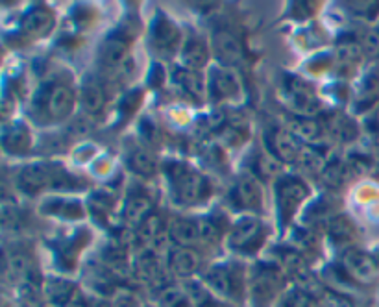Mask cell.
Masks as SVG:
<instances>
[{
	"instance_id": "cell-16",
	"label": "cell",
	"mask_w": 379,
	"mask_h": 307,
	"mask_svg": "<svg viewBox=\"0 0 379 307\" xmlns=\"http://www.w3.org/2000/svg\"><path fill=\"white\" fill-rule=\"evenodd\" d=\"M112 87L102 78L98 72L86 74L78 87V96H80V113L87 115L89 119L96 121L106 115L107 104H109V93Z\"/></svg>"
},
{
	"instance_id": "cell-21",
	"label": "cell",
	"mask_w": 379,
	"mask_h": 307,
	"mask_svg": "<svg viewBox=\"0 0 379 307\" xmlns=\"http://www.w3.org/2000/svg\"><path fill=\"white\" fill-rule=\"evenodd\" d=\"M213 48L209 37L198 34V32H189L185 34L182 52L178 55V65L185 67L189 71L206 72L213 65Z\"/></svg>"
},
{
	"instance_id": "cell-17",
	"label": "cell",
	"mask_w": 379,
	"mask_h": 307,
	"mask_svg": "<svg viewBox=\"0 0 379 307\" xmlns=\"http://www.w3.org/2000/svg\"><path fill=\"white\" fill-rule=\"evenodd\" d=\"M161 163L154 148L147 146L141 139H132L124 148V165L135 174L137 180L148 181L161 174Z\"/></svg>"
},
{
	"instance_id": "cell-35",
	"label": "cell",
	"mask_w": 379,
	"mask_h": 307,
	"mask_svg": "<svg viewBox=\"0 0 379 307\" xmlns=\"http://www.w3.org/2000/svg\"><path fill=\"white\" fill-rule=\"evenodd\" d=\"M183 287L187 289L189 296H191L194 307H230L226 302H222L217 294H213L200 277H194V280H187V282H182Z\"/></svg>"
},
{
	"instance_id": "cell-25",
	"label": "cell",
	"mask_w": 379,
	"mask_h": 307,
	"mask_svg": "<svg viewBox=\"0 0 379 307\" xmlns=\"http://www.w3.org/2000/svg\"><path fill=\"white\" fill-rule=\"evenodd\" d=\"M167 237L172 247L198 248L202 244L200 217L192 215H174L167 222Z\"/></svg>"
},
{
	"instance_id": "cell-6",
	"label": "cell",
	"mask_w": 379,
	"mask_h": 307,
	"mask_svg": "<svg viewBox=\"0 0 379 307\" xmlns=\"http://www.w3.org/2000/svg\"><path fill=\"white\" fill-rule=\"evenodd\" d=\"M274 206H276V221L279 232H287L298 217L300 209L311 198L313 191L307 180L302 174L285 172L274 181Z\"/></svg>"
},
{
	"instance_id": "cell-18",
	"label": "cell",
	"mask_w": 379,
	"mask_h": 307,
	"mask_svg": "<svg viewBox=\"0 0 379 307\" xmlns=\"http://www.w3.org/2000/svg\"><path fill=\"white\" fill-rule=\"evenodd\" d=\"M263 146L284 165H296L305 148L287 126H268L265 130Z\"/></svg>"
},
{
	"instance_id": "cell-30",
	"label": "cell",
	"mask_w": 379,
	"mask_h": 307,
	"mask_svg": "<svg viewBox=\"0 0 379 307\" xmlns=\"http://www.w3.org/2000/svg\"><path fill=\"white\" fill-rule=\"evenodd\" d=\"M244 171L252 172L253 176L265 181H276L279 176H284V163L276 159V157L267 150V148H258V150H253V154L250 156V165Z\"/></svg>"
},
{
	"instance_id": "cell-19",
	"label": "cell",
	"mask_w": 379,
	"mask_h": 307,
	"mask_svg": "<svg viewBox=\"0 0 379 307\" xmlns=\"http://www.w3.org/2000/svg\"><path fill=\"white\" fill-rule=\"evenodd\" d=\"M168 80L176 91L182 95V98L189 100L194 106H204L209 102L208 96V74L200 71H189L182 65H172L168 72Z\"/></svg>"
},
{
	"instance_id": "cell-29",
	"label": "cell",
	"mask_w": 379,
	"mask_h": 307,
	"mask_svg": "<svg viewBox=\"0 0 379 307\" xmlns=\"http://www.w3.org/2000/svg\"><path fill=\"white\" fill-rule=\"evenodd\" d=\"M233 221L226 217V213L211 211L200 217V232H202L204 247H220L226 242L227 232Z\"/></svg>"
},
{
	"instance_id": "cell-23",
	"label": "cell",
	"mask_w": 379,
	"mask_h": 307,
	"mask_svg": "<svg viewBox=\"0 0 379 307\" xmlns=\"http://www.w3.org/2000/svg\"><path fill=\"white\" fill-rule=\"evenodd\" d=\"M37 209L43 217L60 218L65 222L84 221L86 215H89L86 202H81L76 197H65V195H56V197L46 195L41 198Z\"/></svg>"
},
{
	"instance_id": "cell-32",
	"label": "cell",
	"mask_w": 379,
	"mask_h": 307,
	"mask_svg": "<svg viewBox=\"0 0 379 307\" xmlns=\"http://www.w3.org/2000/svg\"><path fill=\"white\" fill-rule=\"evenodd\" d=\"M363 60L364 52L359 45V39L343 41L339 48H337V67H339V72L344 78L354 76V72L363 63Z\"/></svg>"
},
{
	"instance_id": "cell-42",
	"label": "cell",
	"mask_w": 379,
	"mask_h": 307,
	"mask_svg": "<svg viewBox=\"0 0 379 307\" xmlns=\"http://www.w3.org/2000/svg\"><path fill=\"white\" fill-rule=\"evenodd\" d=\"M20 307H34V306H26V303H22V306H20Z\"/></svg>"
},
{
	"instance_id": "cell-38",
	"label": "cell",
	"mask_w": 379,
	"mask_h": 307,
	"mask_svg": "<svg viewBox=\"0 0 379 307\" xmlns=\"http://www.w3.org/2000/svg\"><path fill=\"white\" fill-rule=\"evenodd\" d=\"M311 294L302 287H293L281 294L276 307H311Z\"/></svg>"
},
{
	"instance_id": "cell-2",
	"label": "cell",
	"mask_w": 379,
	"mask_h": 307,
	"mask_svg": "<svg viewBox=\"0 0 379 307\" xmlns=\"http://www.w3.org/2000/svg\"><path fill=\"white\" fill-rule=\"evenodd\" d=\"M13 185L26 198H36L43 192L86 191L89 181L54 159H39L19 166Z\"/></svg>"
},
{
	"instance_id": "cell-3",
	"label": "cell",
	"mask_w": 379,
	"mask_h": 307,
	"mask_svg": "<svg viewBox=\"0 0 379 307\" xmlns=\"http://www.w3.org/2000/svg\"><path fill=\"white\" fill-rule=\"evenodd\" d=\"M161 176L167 183L171 202L182 209L206 206L215 195V183L208 172L200 171L185 159H163Z\"/></svg>"
},
{
	"instance_id": "cell-10",
	"label": "cell",
	"mask_w": 379,
	"mask_h": 307,
	"mask_svg": "<svg viewBox=\"0 0 379 307\" xmlns=\"http://www.w3.org/2000/svg\"><path fill=\"white\" fill-rule=\"evenodd\" d=\"M227 206L241 215H265V187L252 172L241 171L226 192Z\"/></svg>"
},
{
	"instance_id": "cell-7",
	"label": "cell",
	"mask_w": 379,
	"mask_h": 307,
	"mask_svg": "<svg viewBox=\"0 0 379 307\" xmlns=\"http://www.w3.org/2000/svg\"><path fill=\"white\" fill-rule=\"evenodd\" d=\"M270 228L263 217L258 215H239L233 221L226 237V248L239 259L255 257L267 247Z\"/></svg>"
},
{
	"instance_id": "cell-34",
	"label": "cell",
	"mask_w": 379,
	"mask_h": 307,
	"mask_svg": "<svg viewBox=\"0 0 379 307\" xmlns=\"http://www.w3.org/2000/svg\"><path fill=\"white\" fill-rule=\"evenodd\" d=\"M156 307H194L187 289L183 287V283L168 282L161 289H157L154 296Z\"/></svg>"
},
{
	"instance_id": "cell-31",
	"label": "cell",
	"mask_w": 379,
	"mask_h": 307,
	"mask_svg": "<svg viewBox=\"0 0 379 307\" xmlns=\"http://www.w3.org/2000/svg\"><path fill=\"white\" fill-rule=\"evenodd\" d=\"M354 111L352 113H366V111H374L375 102L379 100V72L368 71L366 74L357 81L354 89Z\"/></svg>"
},
{
	"instance_id": "cell-14",
	"label": "cell",
	"mask_w": 379,
	"mask_h": 307,
	"mask_svg": "<svg viewBox=\"0 0 379 307\" xmlns=\"http://www.w3.org/2000/svg\"><path fill=\"white\" fill-rule=\"evenodd\" d=\"M281 91L293 107L294 115L317 117V113H320V110H322L324 104L314 86L300 76H285V80L281 81Z\"/></svg>"
},
{
	"instance_id": "cell-13",
	"label": "cell",
	"mask_w": 379,
	"mask_h": 307,
	"mask_svg": "<svg viewBox=\"0 0 379 307\" xmlns=\"http://www.w3.org/2000/svg\"><path fill=\"white\" fill-rule=\"evenodd\" d=\"M4 276L17 289L25 285H37L43 287L45 277L39 276L36 259L30 256L26 248L8 247L4 252Z\"/></svg>"
},
{
	"instance_id": "cell-36",
	"label": "cell",
	"mask_w": 379,
	"mask_h": 307,
	"mask_svg": "<svg viewBox=\"0 0 379 307\" xmlns=\"http://www.w3.org/2000/svg\"><path fill=\"white\" fill-rule=\"evenodd\" d=\"M326 130H328V136L331 137V139L339 143L355 141V137L359 133L355 121H352L348 115H340V113L326 121Z\"/></svg>"
},
{
	"instance_id": "cell-33",
	"label": "cell",
	"mask_w": 379,
	"mask_h": 307,
	"mask_svg": "<svg viewBox=\"0 0 379 307\" xmlns=\"http://www.w3.org/2000/svg\"><path fill=\"white\" fill-rule=\"evenodd\" d=\"M87 213L91 215L95 221H98L100 224L107 222L113 217L117 206V197L112 191L107 189H100V191L91 192V197L87 198L86 202Z\"/></svg>"
},
{
	"instance_id": "cell-9",
	"label": "cell",
	"mask_w": 379,
	"mask_h": 307,
	"mask_svg": "<svg viewBox=\"0 0 379 307\" xmlns=\"http://www.w3.org/2000/svg\"><path fill=\"white\" fill-rule=\"evenodd\" d=\"M183 41H185V34L176 20L163 11H156V15L152 17L150 25H148L147 37V45L152 55L159 61L178 60Z\"/></svg>"
},
{
	"instance_id": "cell-37",
	"label": "cell",
	"mask_w": 379,
	"mask_h": 307,
	"mask_svg": "<svg viewBox=\"0 0 379 307\" xmlns=\"http://www.w3.org/2000/svg\"><path fill=\"white\" fill-rule=\"evenodd\" d=\"M328 237L335 244H343L346 248H352L355 241L354 224L339 213L337 217H333L328 222Z\"/></svg>"
},
{
	"instance_id": "cell-11",
	"label": "cell",
	"mask_w": 379,
	"mask_h": 307,
	"mask_svg": "<svg viewBox=\"0 0 379 307\" xmlns=\"http://www.w3.org/2000/svg\"><path fill=\"white\" fill-rule=\"evenodd\" d=\"M206 74H208V96L213 106H227L243 102L244 86L237 69L213 63Z\"/></svg>"
},
{
	"instance_id": "cell-1",
	"label": "cell",
	"mask_w": 379,
	"mask_h": 307,
	"mask_svg": "<svg viewBox=\"0 0 379 307\" xmlns=\"http://www.w3.org/2000/svg\"><path fill=\"white\" fill-rule=\"evenodd\" d=\"M80 110V96L74 78L67 71H56L43 78L32 91L26 117L37 128L61 126L71 122Z\"/></svg>"
},
{
	"instance_id": "cell-22",
	"label": "cell",
	"mask_w": 379,
	"mask_h": 307,
	"mask_svg": "<svg viewBox=\"0 0 379 307\" xmlns=\"http://www.w3.org/2000/svg\"><path fill=\"white\" fill-rule=\"evenodd\" d=\"M2 150L10 157H26L30 156L36 146L34 131L28 122L11 119L2 126Z\"/></svg>"
},
{
	"instance_id": "cell-39",
	"label": "cell",
	"mask_w": 379,
	"mask_h": 307,
	"mask_svg": "<svg viewBox=\"0 0 379 307\" xmlns=\"http://www.w3.org/2000/svg\"><path fill=\"white\" fill-rule=\"evenodd\" d=\"M359 45L366 60L379 58V28H368L359 36Z\"/></svg>"
},
{
	"instance_id": "cell-12",
	"label": "cell",
	"mask_w": 379,
	"mask_h": 307,
	"mask_svg": "<svg viewBox=\"0 0 379 307\" xmlns=\"http://www.w3.org/2000/svg\"><path fill=\"white\" fill-rule=\"evenodd\" d=\"M56 11L48 4H34L22 13L19 19V26L15 30V37L20 43H36L46 39L56 30Z\"/></svg>"
},
{
	"instance_id": "cell-40",
	"label": "cell",
	"mask_w": 379,
	"mask_h": 307,
	"mask_svg": "<svg viewBox=\"0 0 379 307\" xmlns=\"http://www.w3.org/2000/svg\"><path fill=\"white\" fill-rule=\"evenodd\" d=\"M343 6H348L346 10L350 13H354L355 17L364 20L375 19V15L379 13V2H346Z\"/></svg>"
},
{
	"instance_id": "cell-28",
	"label": "cell",
	"mask_w": 379,
	"mask_h": 307,
	"mask_svg": "<svg viewBox=\"0 0 379 307\" xmlns=\"http://www.w3.org/2000/svg\"><path fill=\"white\" fill-rule=\"evenodd\" d=\"M285 126L298 137L305 146H317L322 143L324 137H328L326 122H322L319 117H305V115H293L287 121Z\"/></svg>"
},
{
	"instance_id": "cell-8",
	"label": "cell",
	"mask_w": 379,
	"mask_h": 307,
	"mask_svg": "<svg viewBox=\"0 0 379 307\" xmlns=\"http://www.w3.org/2000/svg\"><path fill=\"white\" fill-rule=\"evenodd\" d=\"M287 276L281 265L258 263L250 268V283H248V300L250 307H276L287 289Z\"/></svg>"
},
{
	"instance_id": "cell-4",
	"label": "cell",
	"mask_w": 379,
	"mask_h": 307,
	"mask_svg": "<svg viewBox=\"0 0 379 307\" xmlns=\"http://www.w3.org/2000/svg\"><path fill=\"white\" fill-rule=\"evenodd\" d=\"M135 37L126 30L112 32L98 46L96 65L98 74L107 81V86L126 84L135 74V60L132 54V45Z\"/></svg>"
},
{
	"instance_id": "cell-20",
	"label": "cell",
	"mask_w": 379,
	"mask_h": 307,
	"mask_svg": "<svg viewBox=\"0 0 379 307\" xmlns=\"http://www.w3.org/2000/svg\"><path fill=\"white\" fill-rule=\"evenodd\" d=\"M165 263L171 276L178 277L180 282H187L200 277L204 272V256L198 248L187 247H172L168 244L165 252Z\"/></svg>"
},
{
	"instance_id": "cell-15",
	"label": "cell",
	"mask_w": 379,
	"mask_h": 307,
	"mask_svg": "<svg viewBox=\"0 0 379 307\" xmlns=\"http://www.w3.org/2000/svg\"><path fill=\"white\" fill-rule=\"evenodd\" d=\"M154 211H156V197L152 189L142 180H133L124 195L121 218L128 226L137 228Z\"/></svg>"
},
{
	"instance_id": "cell-27",
	"label": "cell",
	"mask_w": 379,
	"mask_h": 307,
	"mask_svg": "<svg viewBox=\"0 0 379 307\" xmlns=\"http://www.w3.org/2000/svg\"><path fill=\"white\" fill-rule=\"evenodd\" d=\"M43 296L48 307H71L80 298L78 285L63 276H48L43 282Z\"/></svg>"
},
{
	"instance_id": "cell-24",
	"label": "cell",
	"mask_w": 379,
	"mask_h": 307,
	"mask_svg": "<svg viewBox=\"0 0 379 307\" xmlns=\"http://www.w3.org/2000/svg\"><path fill=\"white\" fill-rule=\"evenodd\" d=\"M209 41H211L215 63L232 67V69H237V65L243 63V45H241V41L237 39V36L233 32L226 30V28H218V30L213 32Z\"/></svg>"
},
{
	"instance_id": "cell-5",
	"label": "cell",
	"mask_w": 379,
	"mask_h": 307,
	"mask_svg": "<svg viewBox=\"0 0 379 307\" xmlns=\"http://www.w3.org/2000/svg\"><path fill=\"white\" fill-rule=\"evenodd\" d=\"M204 285L230 307L243 306L248 300L250 268L243 259H224L211 263L200 274Z\"/></svg>"
},
{
	"instance_id": "cell-41",
	"label": "cell",
	"mask_w": 379,
	"mask_h": 307,
	"mask_svg": "<svg viewBox=\"0 0 379 307\" xmlns=\"http://www.w3.org/2000/svg\"><path fill=\"white\" fill-rule=\"evenodd\" d=\"M370 157L379 162V136H372V141H370Z\"/></svg>"
},
{
	"instance_id": "cell-26",
	"label": "cell",
	"mask_w": 379,
	"mask_h": 307,
	"mask_svg": "<svg viewBox=\"0 0 379 307\" xmlns=\"http://www.w3.org/2000/svg\"><path fill=\"white\" fill-rule=\"evenodd\" d=\"M343 270L357 283H372L378 277V263L368 252L352 247L343 252Z\"/></svg>"
}]
</instances>
